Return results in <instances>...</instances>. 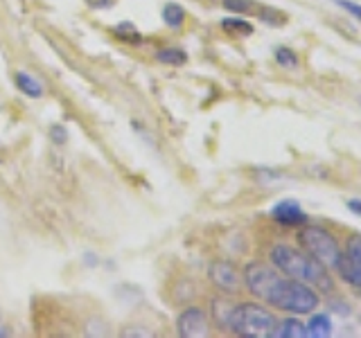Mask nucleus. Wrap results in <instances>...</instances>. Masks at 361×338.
<instances>
[{
  "label": "nucleus",
  "instance_id": "1",
  "mask_svg": "<svg viewBox=\"0 0 361 338\" xmlns=\"http://www.w3.org/2000/svg\"><path fill=\"white\" fill-rule=\"evenodd\" d=\"M244 282L253 296L285 313H314L321 304V296L314 287L287 275L282 277L267 264H248L244 268Z\"/></svg>",
  "mask_w": 361,
  "mask_h": 338
},
{
  "label": "nucleus",
  "instance_id": "2",
  "mask_svg": "<svg viewBox=\"0 0 361 338\" xmlns=\"http://www.w3.org/2000/svg\"><path fill=\"white\" fill-rule=\"evenodd\" d=\"M271 264H274L282 275L300 280L305 284H310L319 291H332L334 282L327 273V268L316 262V259L307 251H298V248L287 246V244H278L271 248Z\"/></svg>",
  "mask_w": 361,
  "mask_h": 338
},
{
  "label": "nucleus",
  "instance_id": "3",
  "mask_svg": "<svg viewBox=\"0 0 361 338\" xmlns=\"http://www.w3.org/2000/svg\"><path fill=\"white\" fill-rule=\"evenodd\" d=\"M228 327L231 332L244 338H271V334L276 330V318L262 304L244 302L233 307Z\"/></svg>",
  "mask_w": 361,
  "mask_h": 338
},
{
  "label": "nucleus",
  "instance_id": "4",
  "mask_svg": "<svg viewBox=\"0 0 361 338\" xmlns=\"http://www.w3.org/2000/svg\"><path fill=\"white\" fill-rule=\"evenodd\" d=\"M298 239H300L305 251H307L316 262H321L325 268L336 270L338 259H341V246H338L336 237L330 230L321 228V225L305 223V228L300 230Z\"/></svg>",
  "mask_w": 361,
  "mask_h": 338
},
{
  "label": "nucleus",
  "instance_id": "5",
  "mask_svg": "<svg viewBox=\"0 0 361 338\" xmlns=\"http://www.w3.org/2000/svg\"><path fill=\"white\" fill-rule=\"evenodd\" d=\"M338 275H341L350 287L361 293V237H350L345 251H341V259L336 264Z\"/></svg>",
  "mask_w": 361,
  "mask_h": 338
},
{
  "label": "nucleus",
  "instance_id": "6",
  "mask_svg": "<svg viewBox=\"0 0 361 338\" xmlns=\"http://www.w3.org/2000/svg\"><path fill=\"white\" fill-rule=\"evenodd\" d=\"M176 332L180 338H206L210 334V325L206 313L199 307H190L178 315L176 320Z\"/></svg>",
  "mask_w": 361,
  "mask_h": 338
},
{
  "label": "nucleus",
  "instance_id": "7",
  "mask_svg": "<svg viewBox=\"0 0 361 338\" xmlns=\"http://www.w3.org/2000/svg\"><path fill=\"white\" fill-rule=\"evenodd\" d=\"M271 217L280 225H305L307 223V214L302 212L298 201H280L271 208Z\"/></svg>",
  "mask_w": 361,
  "mask_h": 338
},
{
  "label": "nucleus",
  "instance_id": "8",
  "mask_svg": "<svg viewBox=\"0 0 361 338\" xmlns=\"http://www.w3.org/2000/svg\"><path fill=\"white\" fill-rule=\"evenodd\" d=\"M210 280L217 284L221 291H228V293H233V291H237V287H240V275H237V270H235V266L233 264H228V262H214L212 266H210Z\"/></svg>",
  "mask_w": 361,
  "mask_h": 338
},
{
  "label": "nucleus",
  "instance_id": "9",
  "mask_svg": "<svg viewBox=\"0 0 361 338\" xmlns=\"http://www.w3.org/2000/svg\"><path fill=\"white\" fill-rule=\"evenodd\" d=\"M271 336H276V338H307V325H302L296 318H285L282 323H276V330Z\"/></svg>",
  "mask_w": 361,
  "mask_h": 338
},
{
  "label": "nucleus",
  "instance_id": "10",
  "mask_svg": "<svg viewBox=\"0 0 361 338\" xmlns=\"http://www.w3.org/2000/svg\"><path fill=\"white\" fill-rule=\"evenodd\" d=\"M307 336L312 338H327L332 336V320L325 313H314L307 323Z\"/></svg>",
  "mask_w": 361,
  "mask_h": 338
},
{
  "label": "nucleus",
  "instance_id": "11",
  "mask_svg": "<svg viewBox=\"0 0 361 338\" xmlns=\"http://www.w3.org/2000/svg\"><path fill=\"white\" fill-rule=\"evenodd\" d=\"M16 88L20 90L23 95H27V97H34V99H39V97H43V86L34 79L32 75H27V73H16Z\"/></svg>",
  "mask_w": 361,
  "mask_h": 338
},
{
  "label": "nucleus",
  "instance_id": "12",
  "mask_svg": "<svg viewBox=\"0 0 361 338\" xmlns=\"http://www.w3.org/2000/svg\"><path fill=\"white\" fill-rule=\"evenodd\" d=\"M163 20H165L167 27L180 30V27H183V23H185V9L180 7L178 3H167L163 7Z\"/></svg>",
  "mask_w": 361,
  "mask_h": 338
},
{
  "label": "nucleus",
  "instance_id": "13",
  "mask_svg": "<svg viewBox=\"0 0 361 338\" xmlns=\"http://www.w3.org/2000/svg\"><path fill=\"white\" fill-rule=\"evenodd\" d=\"M156 61L165 65H183L188 61V52L180 48H163L156 52Z\"/></svg>",
  "mask_w": 361,
  "mask_h": 338
},
{
  "label": "nucleus",
  "instance_id": "14",
  "mask_svg": "<svg viewBox=\"0 0 361 338\" xmlns=\"http://www.w3.org/2000/svg\"><path fill=\"white\" fill-rule=\"evenodd\" d=\"M221 27H224V32L233 34V37H251L253 34V25L242 18H224Z\"/></svg>",
  "mask_w": 361,
  "mask_h": 338
},
{
  "label": "nucleus",
  "instance_id": "15",
  "mask_svg": "<svg viewBox=\"0 0 361 338\" xmlns=\"http://www.w3.org/2000/svg\"><path fill=\"white\" fill-rule=\"evenodd\" d=\"M113 34H116V37H120V41L129 43V45H140L142 43L140 32L135 30L131 23H118V25L113 27Z\"/></svg>",
  "mask_w": 361,
  "mask_h": 338
},
{
  "label": "nucleus",
  "instance_id": "16",
  "mask_svg": "<svg viewBox=\"0 0 361 338\" xmlns=\"http://www.w3.org/2000/svg\"><path fill=\"white\" fill-rule=\"evenodd\" d=\"M224 7L235 11V14H253V11H257L255 0H224Z\"/></svg>",
  "mask_w": 361,
  "mask_h": 338
},
{
  "label": "nucleus",
  "instance_id": "17",
  "mask_svg": "<svg viewBox=\"0 0 361 338\" xmlns=\"http://www.w3.org/2000/svg\"><path fill=\"white\" fill-rule=\"evenodd\" d=\"M257 16L262 18L264 23H269V25H274V27H280L282 23L287 20V16L282 14V11H278L276 7H262V9H257Z\"/></svg>",
  "mask_w": 361,
  "mask_h": 338
},
{
  "label": "nucleus",
  "instance_id": "18",
  "mask_svg": "<svg viewBox=\"0 0 361 338\" xmlns=\"http://www.w3.org/2000/svg\"><path fill=\"white\" fill-rule=\"evenodd\" d=\"M276 61L282 68H296L298 65V56H296V52L289 50V48H278L276 50Z\"/></svg>",
  "mask_w": 361,
  "mask_h": 338
},
{
  "label": "nucleus",
  "instance_id": "19",
  "mask_svg": "<svg viewBox=\"0 0 361 338\" xmlns=\"http://www.w3.org/2000/svg\"><path fill=\"white\" fill-rule=\"evenodd\" d=\"M334 3L338 5V7H343L348 14H353L359 23H361V5H357V3H353V0H334Z\"/></svg>",
  "mask_w": 361,
  "mask_h": 338
},
{
  "label": "nucleus",
  "instance_id": "20",
  "mask_svg": "<svg viewBox=\"0 0 361 338\" xmlns=\"http://www.w3.org/2000/svg\"><path fill=\"white\" fill-rule=\"evenodd\" d=\"M50 138H52V142H56V144H63V142L68 140V131H66V127H61V124H54V127H50Z\"/></svg>",
  "mask_w": 361,
  "mask_h": 338
},
{
  "label": "nucleus",
  "instance_id": "21",
  "mask_svg": "<svg viewBox=\"0 0 361 338\" xmlns=\"http://www.w3.org/2000/svg\"><path fill=\"white\" fill-rule=\"evenodd\" d=\"M86 5L90 9H111L116 5V0H86Z\"/></svg>",
  "mask_w": 361,
  "mask_h": 338
},
{
  "label": "nucleus",
  "instance_id": "22",
  "mask_svg": "<svg viewBox=\"0 0 361 338\" xmlns=\"http://www.w3.org/2000/svg\"><path fill=\"white\" fill-rule=\"evenodd\" d=\"M348 210L357 214V217H361V199H350L348 201Z\"/></svg>",
  "mask_w": 361,
  "mask_h": 338
}]
</instances>
